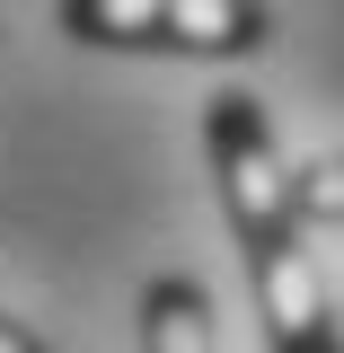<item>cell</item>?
Here are the masks:
<instances>
[{"label": "cell", "mask_w": 344, "mask_h": 353, "mask_svg": "<svg viewBox=\"0 0 344 353\" xmlns=\"http://www.w3.org/2000/svg\"><path fill=\"white\" fill-rule=\"evenodd\" d=\"M141 353H212V301H203V283L159 274L141 292Z\"/></svg>", "instance_id": "cell-4"}, {"label": "cell", "mask_w": 344, "mask_h": 353, "mask_svg": "<svg viewBox=\"0 0 344 353\" xmlns=\"http://www.w3.org/2000/svg\"><path fill=\"white\" fill-rule=\"evenodd\" d=\"M247 283H256V309H265V353H344L336 345V309H327V283H318V256L309 239H274L247 256Z\"/></svg>", "instance_id": "cell-3"}, {"label": "cell", "mask_w": 344, "mask_h": 353, "mask_svg": "<svg viewBox=\"0 0 344 353\" xmlns=\"http://www.w3.org/2000/svg\"><path fill=\"white\" fill-rule=\"evenodd\" d=\"M62 36L115 53H256L274 44V9L256 0H62Z\"/></svg>", "instance_id": "cell-2"}, {"label": "cell", "mask_w": 344, "mask_h": 353, "mask_svg": "<svg viewBox=\"0 0 344 353\" xmlns=\"http://www.w3.org/2000/svg\"><path fill=\"white\" fill-rule=\"evenodd\" d=\"M203 150H212L221 212H230L247 256L301 230V168H283V141H274V124H265V106L247 88H221L203 106Z\"/></svg>", "instance_id": "cell-1"}, {"label": "cell", "mask_w": 344, "mask_h": 353, "mask_svg": "<svg viewBox=\"0 0 344 353\" xmlns=\"http://www.w3.org/2000/svg\"><path fill=\"white\" fill-rule=\"evenodd\" d=\"M301 221H336L344 230V150H327V159L301 168Z\"/></svg>", "instance_id": "cell-5"}, {"label": "cell", "mask_w": 344, "mask_h": 353, "mask_svg": "<svg viewBox=\"0 0 344 353\" xmlns=\"http://www.w3.org/2000/svg\"><path fill=\"white\" fill-rule=\"evenodd\" d=\"M0 353H53V345H44L36 327H18V318H9V309H0Z\"/></svg>", "instance_id": "cell-6"}]
</instances>
